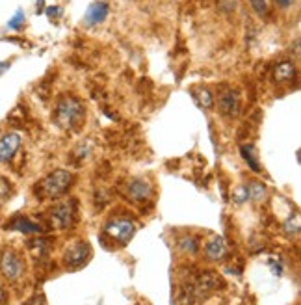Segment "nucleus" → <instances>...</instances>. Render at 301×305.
<instances>
[{
  "label": "nucleus",
  "instance_id": "obj_14",
  "mask_svg": "<svg viewBox=\"0 0 301 305\" xmlns=\"http://www.w3.org/2000/svg\"><path fill=\"white\" fill-rule=\"evenodd\" d=\"M296 75V69H294V64L292 62H281V64L275 65V69H273V80L275 82H288V80H292Z\"/></svg>",
  "mask_w": 301,
  "mask_h": 305
},
{
  "label": "nucleus",
  "instance_id": "obj_9",
  "mask_svg": "<svg viewBox=\"0 0 301 305\" xmlns=\"http://www.w3.org/2000/svg\"><path fill=\"white\" fill-rule=\"evenodd\" d=\"M21 147V136L17 132H9L0 138V162L7 164Z\"/></svg>",
  "mask_w": 301,
  "mask_h": 305
},
{
  "label": "nucleus",
  "instance_id": "obj_20",
  "mask_svg": "<svg viewBox=\"0 0 301 305\" xmlns=\"http://www.w3.org/2000/svg\"><path fill=\"white\" fill-rule=\"evenodd\" d=\"M11 192H13V188H11V185H9V181L0 177V206L4 205L7 199L11 198Z\"/></svg>",
  "mask_w": 301,
  "mask_h": 305
},
{
  "label": "nucleus",
  "instance_id": "obj_23",
  "mask_svg": "<svg viewBox=\"0 0 301 305\" xmlns=\"http://www.w3.org/2000/svg\"><path fill=\"white\" fill-rule=\"evenodd\" d=\"M234 199L242 203V201H247L249 199V192H247V186H240L238 190L234 192Z\"/></svg>",
  "mask_w": 301,
  "mask_h": 305
},
{
  "label": "nucleus",
  "instance_id": "obj_16",
  "mask_svg": "<svg viewBox=\"0 0 301 305\" xmlns=\"http://www.w3.org/2000/svg\"><path fill=\"white\" fill-rule=\"evenodd\" d=\"M30 249H32V253H34L35 259H47L49 257V240H32L28 244Z\"/></svg>",
  "mask_w": 301,
  "mask_h": 305
},
{
  "label": "nucleus",
  "instance_id": "obj_26",
  "mask_svg": "<svg viewBox=\"0 0 301 305\" xmlns=\"http://www.w3.org/2000/svg\"><path fill=\"white\" fill-rule=\"evenodd\" d=\"M60 13H62V7H58V6L47 7V15H49V19H54V17H58Z\"/></svg>",
  "mask_w": 301,
  "mask_h": 305
},
{
  "label": "nucleus",
  "instance_id": "obj_11",
  "mask_svg": "<svg viewBox=\"0 0 301 305\" xmlns=\"http://www.w3.org/2000/svg\"><path fill=\"white\" fill-rule=\"evenodd\" d=\"M126 196L132 199V201H147V199H151V196H153V188H151V185H149L147 181H141V179H138V181H130L128 183V188H126Z\"/></svg>",
  "mask_w": 301,
  "mask_h": 305
},
{
  "label": "nucleus",
  "instance_id": "obj_7",
  "mask_svg": "<svg viewBox=\"0 0 301 305\" xmlns=\"http://www.w3.org/2000/svg\"><path fill=\"white\" fill-rule=\"evenodd\" d=\"M91 257V248L86 240H78L75 244H71L69 248L63 253V263L69 268H80L84 266Z\"/></svg>",
  "mask_w": 301,
  "mask_h": 305
},
{
  "label": "nucleus",
  "instance_id": "obj_12",
  "mask_svg": "<svg viewBox=\"0 0 301 305\" xmlns=\"http://www.w3.org/2000/svg\"><path fill=\"white\" fill-rule=\"evenodd\" d=\"M6 229H11V231H19V233L24 234H35V233H41L43 227L39 223L32 221L26 216H15L11 220L6 223Z\"/></svg>",
  "mask_w": 301,
  "mask_h": 305
},
{
  "label": "nucleus",
  "instance_id": "obj_6",
  "mask_svg": "<svg viewBox=\"0 0 301 305\" xmlns=\"http://www.w3.org/2000/svg\"><path fill=\"white\" fill-rule=\"evenodd\" d=\"M136 233V225L132 220H126V218H115L104 227V234H108L112 240L119 242L121 246L126 244Z\"/></svg>",
  "mask_w": 301,
  "mask_h": 305
},
{
  "label": "nucleus",
  "instance_id": "obj_4",
  "mask_svg": "<svg viewBox=\"0 0 301 305\" xmlns=\"http://www.w3.org/2000/svg\"><path fill=\"white\" fill-rule=\"evenodd\" d=\"M0 272L9 281H17L19 277H22V274H24V263H22L21 255L15 249L6 248L0 253Z\"/></svg>",
  "mask_w": 301,
  "mask_h": 305
},
{
  "label": "nucleus",
  "instance_id": "obj_24",
  "mask_svg": "<svg viewBox=\"0 0 301 305\" xmlns=\"http://www.w3.org/2000/svg\"><path fill=\"white\" fill-rule=\"evenodd\" d=\"M275 2V6L279 7V9H288V7L294 6L296 0H273Z\"/></svg>",
  "mask_w": 301,
  "mask_h": 305
},
{
  "label": "nucleus",
  "instance_id": "obj_17",
  "mask_svg": "<svg viewBox=\"0 0 301 305\" xmlns=\"http://www.w3.org/2000/svg\"><path fill=\"white\" fill-rule=\"evenodd\" d=\"M194 95H196V99L199 101V104L203 108H206V110H210V108L214 106V95L210 93L208 88H199L197 93H194Z\"/></svg>",
  "mask_w": 301,
  "mask_h": 305
},
{
  "label": "nucleus",
  "instance_id": "obj_8",
  "mask_svg": "<svg viewBox=\"0 0 301 305\" xmlns=\"http://www.w3.org/2000/svg\"><path fill=\"white\" fill-rule=\"evenodd\" d=\"M217 110L225 115V117H236L240 112V97L236 92L227 90V92L219 93L217 97Z\"/></svg>",
  "mask_w": 301,
  "mask_h": 305
},
{
  "label": "nucleus",
  "instance_id": "obj_1",
  "mask_svg": "<svg viewBox=\"0 0 301 305\" xmlns=\"http://www.w3.org/2000/svg\"><path fill=\"white\" fill-rule=\"evenodd\" d=\"M56 123L60 127L67 128V130H77L82 121L86 119V108L82 101L73 97V95H63L58 101L56 112H54Z\"/></svg>",
  "mask_w": 301,
  "mask_h": 305
},
{
  "label": "nucleus",
  "instance_id": "obj_27",
  "mask_svg": "<svg viewBox=\"0 0 301 305\" xmlns=\"http://www.w3.org/2000/svg\"><path fill=\"white\" fill-rule=\"evenodd\" d=\"M6 302H7V294H6V291H4L2 283H0V305H4Z\"/></svg>",
  "mask_w": 301,
  "mask_h": 305
},
{
  "label": "nucleus",
  "instance_id": "obj_3",
  "mask_svg": "<svg viewBox=\"0 0 301 305\" xmlns=\"http://www.w3.org/2000/svg\"><path fill=\"white\" fill-rule=\"evenodd\" d=\"M223 287V281L221 277L216 276L214 272H204L201 276L197 277L194 283L190 285V291H188V304H192L194 300H206L210 294L221 289Z\"/></svg>",
  "mask_w": 301,
  "mask_h": 305
},
{
  "label": "nucleus",
  "instance_id": "obj_13",
  "mask_svg": "<svg viewBox=\"0 0 301 305\" xmlns=\"http://www.w3.org/2000/svg\"><path fill=\"white\" fill-rule=\"evenodd\" d=\"M204 253H206V257H208L210 261H219V259H223L225 253H227V244L223 242V238L214 236V238L206 244Z\"/></svg>",
  "mask_w": 301,
  "mask_h": 305
},
{
  "label": "nucleus",
  "instance_id": "obj_22",
  "mask_svg": "<svg viewBox=\"0 0 301 305\" xmlns=\"http://www.w3.org/2000/svg\"><path fill=\"white\" fill-rule=\"evenodd\" d=\"M179 246H181L184 251H188V253H196L197 251V242H196V238H192V236L182 238V240L179 242Z\"/></svg>",
  "mask_w": 301,
  "mask_h": 305
},
{
  "label": "nucleus",
  "instance_id": "obj_21",
  "mask_svg": "<svg viewBox=\"0 0 301 305\" xmlns=\"http://www.w3.org/2000/svg\"><path fill=\"white\" fill-rule=\"evenodd\" d=\"M253 11L259 15V17H266L268 15V2L266 0H249Z\"/></svg>",
  "mask_w": 301,
  "mask_h": 305
},
{
  "label": "nucleus",
  "instance_id": "obj_5",
  "mask_svg": "<svg viewBox=\"0 0 301 305\" xmlns=\"http://www.w3.org/2000/svg\"><path fill=\"white\" fill-rule=\"evenodd\" d=\"M75 216H77V203L73 199L58 203L50 210V221L56 229H69L75 221Z\"/></svg>",
  "mask_w": 301,
  "mask_h": 305
},
{
  "label": "nucleus",
  "instance_id": "obj_25",
  "mask_svg": "<svg viewBox=\"0 0 301 305\" xmlns=\"http://www.w3.org/2000/svg\"><path fill=\"white\" fill-rule=\"evenodd\" d=\"M26 305H47V302H45V296L37 294V296H34L32 300H28V302H26Z\"/></svg>",
  "mask_w": 301,
  "mask_h": 305
},
{
  "label": "nucleus",
  "instance_id": "obj_29",
  "mask_svg": "<svg viewBox=\"0 0 301 305\" xmlns=\"http://www.w3.org/2000/svg\"><path fill=\"white\" fill-rule=\"evenodd\" d=\"M9 67V62H0V73H4Z\"/></svg>",
  "mask_w": 301,
  "mask_h": 305
},
{
  "label": "nucleus",
  "instance_id": "obj_15",
  "mask_svg": "<svg viewBox=\"0 0 301 305\" xmlns=\"http://www.w3.org/2000/svg\"><path fill=\"white\" fill-rule=\"evenodd\" d=\"M240 153H242L244 160L247 162V166H249V168H251L255 173H260V171H262L259 160H257V153H255V147H253L251 143H247V145H242V147H240Z\"/></svg>",
  "mask_w": 301,
  "mask_h": 305
},
{
  "label": "nucleus",
  "instance_id": "obj_18",
  "mask_svg": "<svg viewBox=\"0 0 301 305\" xmlns=\"http://www.w3.org/2000/svg\"><path fill=\"white\" fill-rule=\"evenodd\" d=\"M247 186V192H249V198L255 199V201H262L264 199V196H266V188H264V185L262 183H259V181H251Z\"/></svg>",
  "mask_w": 301,
  "mask_h": 305
},
{
  "label": "nucleus",
  "instance_id": "obj_10",
  "mask_svg": "<svg viewBox=\"0 0 301 305\" xmlns=\"http://www.w3.org/2000/svg\"><path fill=\"white\" fill-rule=\"evenodd\" d=\"M108 11H110V7H108L106 2H102V0L93 2V4H90L84 15V24L86 26H97L100 22H104L106 17H108Z\"/></svg>",
  "mask_w": 301,
  "mask_h": 305
},
{
  "label": "nucleus",
  "instance_id": "obj_2",
  "mask_svg": "<svg viewBox=\"0 0 301 305\" xmlns=\"http://www.w3.org/2000/svg\"><path fill=\"white\" fill-rule=\"evenodd\" d=\"M71 185H73V175H71L69 171L56 170L43 179L41 183H39L37 190H39V194H41L43 198L56 199L69 190Z\"/></svg>",
  "mask_w": 301,
  "mask_h": 305
},
{
  "label": "nucleus",
  "instance_id": "obj_28",
  "mask_svg": "<svg viewBox=\"0 0 301 305\" xmlns=\"http://www.w3.org/2000/svg\"><path fill=\"white\" fill-rule=\"evenodd\" d=\"M45 7V0H37V13H41Z\"/></svg>",
  "mask_w": 301,
  "mask_h": 305
},
{
  "label": "nucleus",
  "instance_id": "obj_19",
  "mask_svg": "<svg viewBox=\"0 0 301 305\" xmlns=\"http://www.w3.org/2000/svg\"><path fill=\"white\" fill-rule=\"evenodd\" d=\"M24 22H26L24 11H22V9H17L13 17L7 21V28H9V30H21L22 26H24Z\"/></svg>",
  "mask_w": 301,
  "mask_h": 305
}]
</instances>
